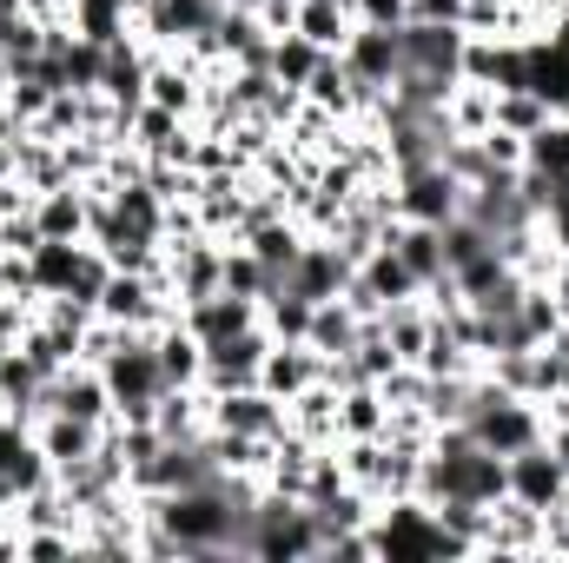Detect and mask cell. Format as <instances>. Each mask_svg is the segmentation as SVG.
I'll return each instance as SVG.
<instances>
[{
  "instance_id": "obj_32",
  "label": "cell",
  "mask_w": 569,
  "mask_h": 563,
  "mask_svg": "<svg viewBox=\"0 0 569 563\" xmlns=\"http://www.w3.org/2000/svg\"><path fill=\"white\" fill-rule=\"evenodd\" d=\"M7 179H20V146L13 140H0V186H7Z\"/></svg>"
},
{
  "instance_id": "obj_21",
  "label": "cell",
  "mask_w": 569,
  "mask_h": 563,
  "mask_svg": "<svg viewBox=\"0 0 569 563\" xmlns=\"http://www.w3.org/2000/svg\"><path fill=\"white\" fill-rule=\"evenodd\" d=\"M391 431V405L378 385H345L338 392V444L345 437H385Z\"/></svg>"
},
{
  "instance_id": "obj_4",
  "label": "cell",
  "mask_w": 569,
  "mask_h": 563,
  "mask_svg": "<svg viewBox=\"0 0 569 563\" xmlns=\"http://www.w3.org/2000/svg\"><path fill=\"white\" fill-rule=\"evenodd\" d=\"M338 60H345V73H351V87H358V100L365 107H378L385 93H391V80L405 73V27H351V40L338 47Z\"/></svg>"
},
{
  "instance_id": "obj_25",
  "label": "cell",
  "mask_w": 569,
  "mask_h": 563,
  "mask_svg": "<svg viewBox=\"0 0 569 563\" xmlns=\"http://www.w3.org/2000/svg\"><path fill=\"white\" fill-rule=\"evenodd\" d=\"M523 166L543 179H569V113H550L530 140H523Z\"/></svg>"
},
{
  "instance_id": "obj_10",
  "label": "cell",
  "mask_w": 569,
  "mask_h": 563,
  "mask_svg": "<svg viewBox=\"0 0 569 563\" xmlns=\"http://www.w3.org/2000/svg\"><path fill=\"white\" fill-rule=\"evenodd\" d=\"M351 259L331 246V239H305V253L291 259V273H284V285L298 292V298H311V305H325V298H345V285H351Z\"/></svg>"
},
{
  "instance_id": "obj_33",
  "label": "cell",
  "mask_w": 569,
  "mask_h": 563,
  "mask_svg": "<svg viewBox=\"0 0 569 563\" xmlns=\"http://www.w3.org/2000/svg\"><path fill=\"white\" fill-rule=\"evenodd\" d=\"M0 80H7V67H0Z\"/></svg>"
},
{
  "instance_id": "obj_30",
  "label": "cell",
  "mask_w": 569,
  "mask_h": 563,
  "mask_svg": "<svg viewBox=\"0 0 569 563\" xmlns=\"http://www.w3.org/2000/svg\"><path fill=\"white\" fill-rule=\"evenodd\" d=\"M411 20H457L463 27V0H411Z\"/></svg>"
},
{
  "instance_id": "obj_7",
  "label": "cell",
  "mask_w": 569,
  "mask_h": 563,
  "mask_svg": "<svg viewBox=\"0 0 569 563\" xmlns=\"http://www.w3.org/2000/svg\"><path fill=\"white\" fill-rule=\"evenodd\" d=\"M206 418L212 431H232V437H259V444H279L291 418H284V405L272 392H259V385H239V392H206Z\"/></svg>"
},
{
  "instance_id": "obj_3",
  "label": "cell",
  "mask_w": 569,
  "mask_h": 563,
  "mask_svg": "<svg viewBox=\"0 0 569 563\" xmlns=\"http://www.w3.org/2000/svg\"><path fill=\"white\" fill-rule=\"evenodd\" d=\"M100 378L113 398V418H152V405L172 392L152 352V332H113V345L100 352Z\"/></svg>"
},
{
  "instance_id": "obj_31",
  "label": "cell",
  "mask_w": 569,
  "mask_h": 563,
  "mask_svg": "<svg viewBox=\"0 0 569 563\" xmlns=\"http://www.w3.org/2000/svg\"><path fill=\"white\" fill-rule=\"evenodd\" d=\"M543 444H550V457L569 471V418H550V431H543Z\"/></svg>"
},
{
  "instance_id": "obj_1",
  "label": "cell",
  "mask_w": 569,
  "mask_h": 563,
  "mask_svg": "<svg viewBox=\"0 0 569 563\" xmlns=\"http://www.w3.org/2000/svg\"><path fill=\"white\" fill-rule=\"evenodd\" d=\"M371 531V557H391V563H430V557H477L457 531L437 524L425 497H391L378 504V517L365 524Z\"/></svg>"
},
{
  "instance_id": "obj_8",
  "label": "cell",
  "mask_w": 569,
  "mask_h": 563,
  "mask_svg": "<svg viewBox=\"0 0 569 563\" xmlns=\"http://www.w3.org/2000/svg\"><path fill=\"white\" fill-rule=\"evenodd\" d=\"M503 477H510V504H523L537 517H550L569 497V471L550 457V444H523L517 457H503Z\"/></svg>"
},
{
  "instance_id": "obj_11",
  "label": "cell",
  "mask_w": 569,
  "mask_h": 563,
  "mask_svg": "<svg viewBox=\"0 0 569 563\" xmlns=\"http://www.w3.org/2000/svg\"><path fill=\"white\" fill-rule=\"evenodd\" d=\"M33 437H40V451L53 457V471H73V464H87V457L107 444V424L73 418V412H47V418H33Z\"/></svg>"
},
{
  "instance_id": "obj_6",
  "label": "cell",
  "mask_w": 569,
  "mask_h": 563,
  "mask_svg": "<svg viewBox=\"0 0 569 563\" xmlns=\"http://www.w3.org/2000/svg\"><path fill=\"white\" fill-rule=\"evenodd\" d=\"M47 484H53V457L40 451L33 424L13 418V412H0V497L20 504V497H33V491H47Z\"/></svg>"
},
{
  "instance_id": "obj_20",
  "label": "cell",
  "mask_w": 569,
  "mask_h": 563,
  "mask_svg": "<svg viewBox=\"0 0 569 563\" xmlns=\"http://www.w3.org/2000/svg\"><path fill=\"white\" fill-rule=\"evenodd\" d=\"M351 27H358L351 0H298V20H291V33H305V40L325 47V53H338V47L351 40Z\"/></svg>"
},
{
  "instance_id": "obj_22",
  "label": "cell",
  "mask_w": 569,
  "mask_h": 563,
  "mask_svg": "<svg viewBox=\"0 0 569 563\" xmlns=\"http://www.w3.org/2000/svg\"><path fill=\"white\" fill-rule=\"evenodd\" d=\"M239 239H246V246H252V253H259V266H266V273H291V259H298V253H305V239H311V233H305V226H298V219H259V226H252V233H239Z\"/></svg>"
},
{
  "instance_id": "obj_12",
  "label": "cell",
  "mask_w": 569,
  "mask_h": 563,
  "mask_svg": "<svg viewBox=\"0 0 569 563\" xmlns=\"http://www.w3.org/2000/svg\"><path fill=\"white\" fill-rule=\"evenodd\" d=\"M179 318L192 325L199 345H219V338H232V332H246V325H266V318H259V298H239V292L192 298V305H179Z\"/></svg>"
},
{
  "instance_id": "obj_29",
  "label": "cell",
  "mask_w": 569,
  "mask_h": 563,
  "mask_svg": "<svg viewBox=\"0 0 569 563\" xmlns=\"http://www.w3.org/2000/svg\"><path fill=\"white\" fill-rule=\"evenodd\" d=\"M351 13L365 27H405L411 20V0H351Z\"/></svg>"
},
{
  "instance_id": "obj_27",
  "label": "cell",
  "mask_w": 569,
  "mask_h": 563,
  "mask_svg": "<svg viewBox=\"0 0 569 563\" xmlns=\"http://www.w3.org/2000/svg\"><path fill=\"white\" fill-rule=\"evenodd\" d=\"M279 285V273H266L259 266V253L246 246V239H226V292H239V298H259L266 305V292Z\"/></svg>"
},
{
  "instance_id": "obj_2",
  "label": "cell",
  "mask_w": 569,
  "mask_h": 563,
  "mask_svg": "<svg viewBox=\"0 0 569 563\" xmlns=\"http://www.w3.org/2000/svg\"><path fill=\"white\" fill-rule=\"evenodd\" d=\"M463 431H470L483 451H497V457H517L523 444H543L550 412H543V398L503 392L497 378H483V372H477V392H470V418H463Z\"/></svg>"
},
{
  "instance_id": "obj_28",
  "label": "cell",
  "mask_w": 569,
  "mask_h": 563,
  "mask_svg": "<svg viewBox=\"0 0 569 563\" xmlns=\"http://www.w3.org/2000/svg\"><path fill=\"white\" fill-rule=\"evenodd\" d=\"M543 239H557V259H569V179L550 186V206H543Z\"/></svg>"
},
{
  "instance_id": "obj_19",
  "label": "cell",
  "mask_w": 569,
  "mask_h": 563,
  "mask_svg": "<svg viewBox=\"0 0 569 563\" xmlns=\"http://www.w3.org/2000/svg\"><path fill=\"white\" fill-rule=\"evenodd\" d=\"M391 246H398V259L411 266V279L425 285H437L443 279V226H418V219H398L391 226Z\"/></svg>"
},
{
  "instance_id": "obj_17",
  "label": "cell",
  "mask_w": 569,
  "mask_h": 563,
  "mask_svg": "<svg viewBox=\"0 0 569 563\" xmlns=\"http://www.w3.org/2000/svg\"><path fill=\"white\" fill-rule=\"evenodd\" d=\"M358 338H365V312H358L351 298H325V305H311V332H305V345H311L325 365L345 358Z\"/></svg>"
},
{
  "instance_id": "obj_23",
  "label": "cell",
  "mask_w": 569,
  "mask_h": 563,
  "mask_svg": "<svg viewBox=\"0 0 569 563\" xmlns=\"http://www.w3.org/2000/svg\"><path fill=\"white\" fill-rule=\"evenodd\" d=\"M318 60H325V47H311L305 33H272V53H266V73L291 87V93H305V80L318 73Z\"/></svg>"
},
{
  "instance_id": "obj_24",
  "label": "cell",
  "mask_w": 569,
  "mask_h": 563,
  "mask_svg": "<svg viewBox=\"0 0 569 563\" xmlns=\"http://www.w3.org/2000/svg\"><path fill=\"white\" fill-rule=\"evenodd\" d=\"M259 318H266V332H272L279 345H305V332H311V298H298V292L279 279L272 292H266Z\"/></svg>"
},
{
  "instance_id": "obj_26",
  "label": "cell",
  "mask_w": 569,
  "mask_h": 563,
  "mask_svg": "<svg viewBox=\"0 0 569 563\" xmlns=\"http://www.w3.org/2000/svg\"><path fill=\"white\" fill-rule=\"evenodd\" d=\"M550 113H557V107H550L543 93H530V87H510V93H497V120H490V127H503V134L530 140V134H537Z\"/></svg>"
},
{
  "instance_id": "obj_15",
  "label": "cell",
  "mask_w": 569,
  "mask_h": 563,
  "mask_svg": "<svg viewBox=\"0 0 569 563\" xmlns=\"http://www.w3.org/2000/svg\"><path fill=\"white\" fill-rule=\"evenodd\" d=\"M93 239H40L27 253V279H33V298H67L73 279H80V259H87Z\"/></svg>"
},
{
  "instance_id": "obj_14",
  "label": "cell",
  "mask_w": 569,
  "mask_h": 563,
  "mask_svg": "<svg viewBox=\"0 0 569 563\" xmlns=\"http://www.w3.org/2000/svg\"><path fill=\"white\" fill-rule=\"evenodd\" d=\"M33 226H40V239H87V219H93V199H87V186L80 179H67V186H47V192H33Z\"/></svg>"
},
{
  "instance_id": "obj_18",
  "label": "cell",
  "mask_w": 569,
  "mask_h": 563,
  "mask_svg": "<svg viewBox=\"0 0 569 563\" xmlns=\"http://www.w3.org/2000/svg\"><path fill=\"white\" fill-rule=\"evenodd\" d=\"M133 13H140V0H73L67 27L87 33V40H100V47H120V40H140Z\"/></svg>"
},
{
  "instance_id": "obj_9",
  "label": "cell",
  "mask_w": 569,
  "mask_h": 563,
  "mask_svg": "<svg viewBox=\"0 0 569 563\" xmlns=\"http://www.w3.org/2000/svg\"><path fill=\"white\" fill-rule=\"evenodd\" d=\"M266 352H272V332H266V325H246V332L206 345V378H199V392H239V385H259Z\"/></svg>"
},
{
  "instance_id": "obj_16",
  "label": "cell",
  "mask_w": 569,
  "mask_h": 563,
  "mask_svg": "<svg viewBox=\"0 0 569 563\" xmlns=\"http://www.w3.org/2000/svg\"><path fill=\"white\" fill-rule=\"evenodd\" d=\"M152 352H159V372H166V385H172V392L206 378V345L192 338V325H186L179 312H172L166 325H152Z\"/></svg>"
},
{
  "instance_id": "obj_13",
  "label": "cell",
  "mask_w": 569,
  "mask_h": 563,
  "mask_svg": "<svg viewBox=\"0 0 569 563\" xmlns=\"http://www.w3.org/2000/svg\"><path fill=\"white\" fill-rule=\"evenodd\" d=\"M318 378H325V358H318L311 345H279V338H272V352H266V365H259V392H272L279 405H291V398H305Z\"/></svg>"
},
{
  "instance_id": "obj_5",
  "label": "cell",
  "mask_w": 569,
  "mask_h": 563,
  "mask_svg": "<svg viewBox=\"0 0 569 563\" xmlns=\"http://www.w3.org/2000/svg\"><path fill=\"white\" fill-rule=\"evenodd\" d=\"M391 206H398V219H418V226H450V219L463 213V179H457L443 159L411 166V172H398Z\"/></svg>"
}]
</instances>
